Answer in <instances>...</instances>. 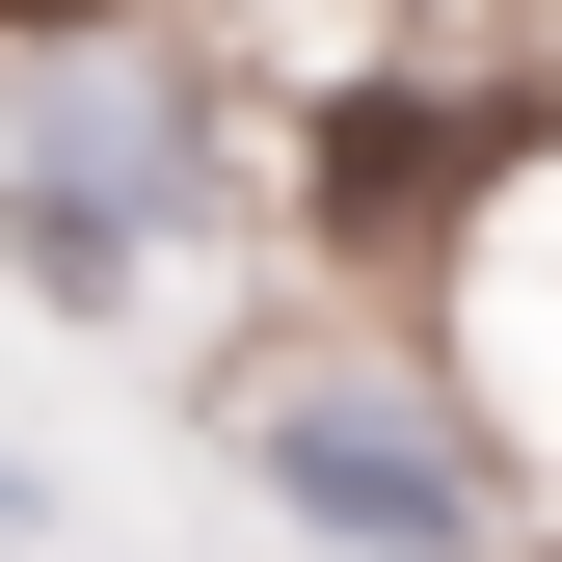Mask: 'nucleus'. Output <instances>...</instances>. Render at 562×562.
I'll return each mask as SVG.
<instances>
[{"label":"nucleus","mask_w":562,"mask_h":562,"mask_svg":"<svg viewBox=\"0 0 562 562\" xmlns=\"http://www.w3.org/2000/svg\"><path fill=\"white\" fill-rule=\"evenodd\" d=\"M241 456H268V509L348 536V562H482V456H456V429H402L375 375H268V402H241Z\"/></svg>","instance_id":"1"},{"label":"nucleus","mask_w":562,"mask_h":562,"mask_svg":"<svg viewBox=\"0 0 562 562\" xmlns=\"http://www.w3.org/2000/svg\"><path fill=\"white\" fill-rule=\"evenodd\" d=\"M402 27H429V54H482V81H509V54H562V0H402Z\"/></svg>","instance_id":"2"},{"label":"nucleus","mask_w":562,"mask_h":562,"mask_svg":"<svg viewBox=\"0 0 562 562\" xmlns=\"http://www.w3.org/2000/svg\"><path fill=\"white\" fill-rule=\"evenodd\" d=\"M0 27H27V54H81V27H108V0H0Z\"/></svg>","instance_id":"3"}]
</instances>
